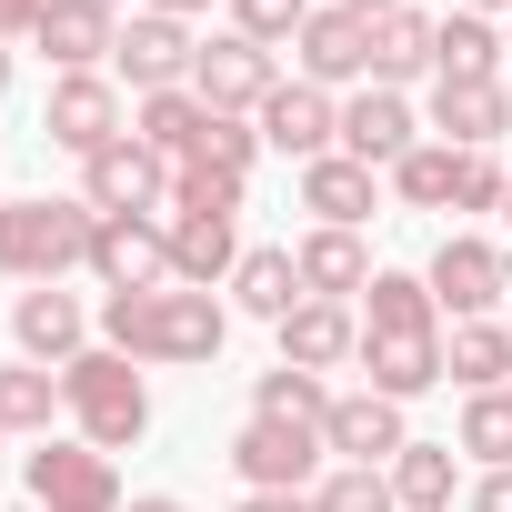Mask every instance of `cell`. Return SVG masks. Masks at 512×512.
I'll return each instance as SVG.
<instances>
[{
  "mask_svg": "<svg viewBox=\"0 0 512 512\" xmlns=\"http://www.w3.org/2000/svg\"><path fill=\"white\" fill-rule=\"evenodd\" d=\"M61 402L81 412V442L91 452H131L141 442V422H151V392H141V372H131V352H81V362H61Z\"/></svg>",
  "mask_w": 512,
  "mask_h": 512,
  "instance_id": "obj_1",
  "label": "cell"
},
{
  "mask_svg": "<svg viewBox=\"0 0 512 512\" xmlns=\"http://www.w3.org/2000/svg\"><path fill=\"white\" fill-rule=\"evenodd\" d=\"M91 231H101L91 201H0V272L61 282L71 262H91Z\"/></svg>",
  "mask_w": 512,
  "mask_h": 512,
  "instance_id": "obj_2",
  "label": "cell"
},
{
  "mask_svg": "<svg viewBox=\"0 0 512 512\" xmlns=\"http://www.w3.org/2000/svg\"><path fill=\"white\" fill-rule=\"evenodd\" d=\"M422 282H432V302H442L452 322H482V312L512 292V251H502V241H472V231H452V241L432 251V272H422Z\"/></svg>",
  "mask_w": 512,
  "mask_h": 512,
  "instance_id": "obj_3",
  "label": "cell"
},
{
  "mask_svg": "<svg viewBox=\"0 0 512 512\" xmlns=\"http://www.w3.org/2000/svg\"><path fill=\"white\" fill-rule=\"evenodd\" d=\"M322 452H332V442H322L312 422H262V412H251V422L231 432V472H241L251 492H302Z\"/></svg>",
  "mask_w": 512,
  "mask_h": 512,
  "instance_id": "obj_4",
  "label": "cell"
},
{
  "mask_svg": "<svg viewBox=\"0 0 512 512\" xmlns=\"http://www.w3.org/2000/svg\"><path fill=\"white\" fill-rule=\"evenodd\" d=\"M31 502L41 512H121V472L91 442H41L31 452Z\"/></svg>",
  "mask_w": 512,
  "mask_h": 512,
  "instance_id": "obj_5",
  "label": "cell"
},
{
  "mask_svg": "<svg viewBox=\"0 0 512 512\" xmlns=\"http://www.w3.org/2000/svg\"><path fill=\"white\" fill-rule=\"evenodd\" d=\"M191 91L211 101V111H251V121H262V101L282 91V71H272V51L262 41H241V31H221V41H201V61H191Z\"/></svg>",
  "mask_w": 512,
  "mask_h": 512,
  "instance_id": "obj_6",
  "label": "cell"
},
{
  "mask_svg": "<svg viewBox=\"0 0 512 512\" xmlns=\"http://www.w3.org/2000/svg\"><path fill=\"white\" fill-rule=\"evenodd\" d=\"M91 272H101V292H171V231L151 211L101 221L91 231Z\"/></svg>",
  "mask_w": 512,
  "mask_h": 512,
  "instance_id": "obj_7",
  "label": "cell"
},
{
  "mask_svg": "<svg viewBox=\"0 0 512 512\" xmlns=\"http://www.w3.org/2000/svg\"><path fill=\"white\" fill-rule=\"evenodd\" d=\"M111 61H121V81L151 101V91H191V61H201V41H191L171 11H141V21L111 41Z\"/></svg>",
  "mask_w": 512,
  "mask_h": 512,
  "instance_id": "obj_8",
  "label": "cell"
},
{
  "mask_svg": "<svg viewBox=\"0 0 512 512\" xmlns=\"http://www.w3.org/2000/svg\"><path fill=\"white\" fill-rule=\"evenodd\" d=\"M41 131L61 141V151H111V141H131L121 131V91L101 81V71H71V81H51V111H41Z\"/></svg>",
  "mask_w": 512,
  "mask_h": 512,
  "instance_id": "obj_9",
  "label": "cell"
},
{
  "mask_svg": "<svg viewBox=\"0 0 512 512\" xmlns=\"http://www.w3.org/2000/svg\"><path fill=\"white\" fill-rule=\"evenodd\" d=\"M81 201H91L101 221L151 211V201H171V161H151L141 141H111V151H91V161H81Z\"/></svg>",
  "mask_w": 512,
  "mask_h": 512,
  "instance_id": "obj_10",
  "label": "cell"
},
{
  "mask_svg": "<svg viewBox=\"0 0 512 512\" xmlns=\"http://www.w3.org/2000/svg\"><path fill=\"white\" fill-rule=\"evenodd\" d=\"M322 442H332L352 472H392L412 432H402V402H382V392H342L332 422H322Z\"/></svg>",
  "mask_w": 512,
  "mask_h": 512,
  "instance_id": "obj_11",
  "label": "cell"
},
{
  "mask_svg": "<svg viewBox=\"0 0 512 512\" xmlns=\"http://www.w3.org/2000/svg\"><path fill=\"white\" fill-rule=\"evenodd\" d=\"M262 141H272V151H292V161L312 171V161H332V141H342V111H332L312 81H282V91L262 101Z\"/></svg>",
  "mask_w": 512,
  "mask_h": 512,
  "instance_id": "obj_12",
  "label": "cell"
},
{
  "mask_svg": "<svg viewBox=\"0 0 512 512\" xmlns=\"http://www.w3.org/2000/svg\"><path fill=\"white\" fill-rule=\"evenodd\" d=\"M292 51H302V81H312V91L362 81V71H372V21H362V11H312Z\"/></svg>",
  "mask_w": 512,
  "mask_h": 512,
  "instance_id": "obj_13",
  "label": "cell"
},
{
  "mask_svg": "<svg viewBox=\"0 0 512 512\" xmlns=\"http://www.w3.org/2000/svg\"><path fill=\"white\" fill-rule=\"evenodd\" d=\"M432 131L452 151H492L512 131V91L502 81H432Z\"/></svg>",
  "mask_w": 512,
  "mask_h": 512,
  "instance_id": "obj_14",
  "label": "cell"
},
{
  "mask_svg": "<svg viewBox=\"0 0 512 512\" xmlns=\"http://www.w3.org/2000/svg\"><path fill=\"white\" fill-rule=\"evenodd\" d=\"M131 141H141L151 161L191 171V161H201V141H211V101H201V91H151V101H141V121H131Z\"/></svg>",
  "mask_w": 512,
  "mask_h": 512,
  "instance_id": "obj_15",
  "label": "cell"
},
{
  "mask_svg": "<svg viewBox=\"0 0 512 512\" xmlns=\"http://www.w3.org/2000/svg\"><path fill=\"white\" fill-rule=\"evenodd\" d=\"M362 372L382 402H412L442 382V332H362Z\"/></svg>",
  "mask_w": 512,
  "mask_h": 512,
  "instance_id": "obj_16",
  "label": "cell"
},
{
  "mask_svg": "<svg viewBox=\"0 0 512 512\" xmlns=\"http://www.w3.org/2000/svg\"><path fill=\"white\" fill-rule=\"evenodd\" d=\"M282 362H302V372L362 362V322H352L342 302H292V312H282Z\"/></svg>",
  "mask_w": 512,
  "mask_h": 512,
  "instance_id": "obj_17",
  "label": "cell"
},
{
  "mask_svg": "<svg viewBox=\"0 0 512 512\" xmlns=\"http://www.w3.org/2000/svg\"><path fill=\"white\" fill-rule=\"evenodd\" d=\"M342 151H352V161H382V171H392L402 151H422V141H412V101L372 81V91L342 111Z\"/></svg>",
  "mask_w": 512,
  "mask_h": 512,
  "instance_id": "obj_18",
  "label": "cell"
},
{
  "mask_svg": "<svg viewBox=\"0 0 512 512\" xmlns=\"http://www.w3.org/2000/svg\"><path fill=\"white\" fill-rule=\"evenodd\" d=\"M11 342H21L31 362H81V302H71L61 282H31L21 312H11Z\"/></svg>",
  "mask_w": 512,
  "mask_h": 512,
  "instance_id": "obj_19",
  "label": "cell"
},
{
  "mask_svg": "<svg viewBox=\"0 0 512 512\" xmlns=\"http://www.w3.org/2000/svg\"><path fill=\"white\" fill-rule=\"evenodd\" d=\"M221 272H241V241H231V221H221V211H171V282L211 292Z\"/></svg>",
  "mask_w": 512,
  "mask_h": 512,
  "instance_id": "obj_20",
  "label": "cell"
},
{
  "mask_svg": "<svg viewBox=\"0 0 512 512\" xmlns=\"http://www.w3.org/2000/svg\"><path fill=\"white\" fill-rule=\"evenodd\" d=\"M31 41H41V51L61 61V81H71V71H91V61H101V51L121 41V31H111V11H91V0H51Z\"/></svg>",
  "mask_w": 512,
  "mask_h": 512,
  "instance_id": "obj_21",
  "label": "cell"
},
{
  "mask_svg": "<svg viewBox=\"0 0 512 512\" xmlns=\"http://www.w3.org/2000/svg\"><path fill=\"white\" fill-rule=\"evenodd\" d=\"M432 81H502V31L482 11H452L432 31Z\"/></svg>",
  "mask_w": 512,
  "mask_h": 512,
  "instance_id": "obj_22",
  "label": "cell"
},
{
  "mask_svg": "<svg viewBox=\"0 0 512 512\" xmlns=\"http://www.w3.org/2000/svg\"><path fill=\"white\" fill-rule=\"evenodd\" d=\"M302 211H322V231H352V221L372 211V161H352V151L312 161V171H302Z\"/></svg>",
  "mask_w": 512,
  "mask_h": 512,
  "instance_id": "obj_23",
  "label": "cell"
},
{
  "mask_svg": "<svg viewBox=\"0 0 512 512\" xmlns=\"http://www.w3.org/2000/svg\"><path fill=\"white\" fill-rule=\"evenodd\" d=\"M221 332H231V312L211 302V292H161V362H211L221 352Z\"/></svg>",
  "mask_w": 512,
  "mask_h": 512,
  "instance_id": "obj_24",
  "label": "cell"
},
{
  "mask_svg": "<svg viewBox=\"0 0 512 512\" xmlns=\"http://www.w3.org/2000/svg\"><path fill=\"white\" fill-rule=\"evenodd\" d=\"M432 31H442V21H422L412 0H402V11H382V21H372V81L402 91L412 71H432Z\"/></svg>",
  "mask_w": 512,
  "mask_h": 512,
  "instance_id": "obj_25",
  "label": "cell"
},
{
  "mask_svg": "<svg viewBox=\"0 0 512 512\" xmlns=\"http://www.w3.org/2000/svg\"><path fill=\"white\" fill-rule=\"evenodd\" d=\"M292 262H302V292H312V302H352V292L372 282V262H362V241H352V231H312Z\"/></svg>",
  "mask_w": 512,
  "mask_h": 512,
  "instance_id": "obj_26",
  "label": "cell"
},
{
  "mask_svg": "<svg viewBox=\"0 0 512 512\" xmlns=\"http://www.w3.org/2000/svg\"><path fill=\"white\" fill-rule=\"evenodd\" d=\"M432 282L422 272H372L362 282V332H432Z\"/></svg>",
  "mask_w": 512,
  "mask_h": 512,
  "instance_id": "obj_27",
  "label": "cell"
},
{
  "mask_svg": "<svg viewBox=\"0 0 512 512\" xmlns=\"http://www.w3.org/2000/svg\"><path fill=\"white\" fill-rule=\"evenodd\" d=\"M442 372H452L462 392H502V372H512V332H502V322H452Z\"/></svg>",
  "mask_w": 512,
  "mask_h": 512,
  "instance_id": "obj_28",
  "label": "cell"
},
{
  "mask_svg": "<svg viewBox=\"0 0 512 512\" xmlns=\"http://www.w3.org/2000/svg\"><path fill=\"white\" fill-rule=\"evenodd\" d=\"M231 292H241V312H262V322H282L292 302H312V292H302V262H292V251H241Z\"/></svg>",
  "mask_w": 512,
  "mask_h": 512,
  "instance_id": "obj_29",
  "label": "cell"
},
{
  "mask_svg": "<svg viewBox=\"0 0 512 512\" xmlns=\"http://www.w3.org/2000/svg\"><path fill=\"white\" fill-rule=\"evenodd\" d=\"M251 412L262 422H332V392H322V372H302V362H282V372H262V392H251Z\"/></svg>",
  "mask_w": 512,
  "mask_h": 512,
  "instance_id": "obj_30",
  "label": "cell"
},
{
  "mask_svg": "<svg viewBox=\"0 0 512 512\" xmlns=\"http://www.w3.org/2000/svg\"><path fill=\"white\" fill-rule=\"evenodd\" d=\"M392 502H402V512H442V502H452V442H402Z\"/></svg>",
  "mask_w": 512,
  "mask_h": 512,
  "instance_id": "obj_31",
  "label": "cell"
},
{
  "mask_svg": "<svg viewBox=\"0 0 512 512\" xmlns=\"http://www.w3.org/2000/svg\"><path fill=\"white\" fill-rule=\"evenodd\" d=\"M101 342L131 362H161V292H111L101 302Z\"/></svg>",
  "mask_w": 512,
  "mask_h": 512,
  "instance_id": "obj_32",
  "label": "cell"
},
{
  "mask_svg": "<svg viewBox=\"0 0 512 512\" xmlns=\"http://www.w3.org/2000/svg\"><path fill=\"white\" fill-rule=\"evenodd\" d=\"M452 171H462V151H452V141H422V151L392 161V191H402L412 211H442V201H452Z\"/></svg>",
  "mask_w": 512,
  "mask_h": 512,
  "instance_id": "obj_33",
  "label": "cell"
},
{
  "mask_svg": "<svg viewBox=\"0 0 512 512\" xmlns=\"http://www.w3.org/2000/svg\"><path fill=\"white\" fill-rule=\"evenodd\" d=\"M51 402H61V382H51L41 362L0 372V432H51Z\"/></svg>",
  "mask_w": 512,
  "mask_h": 512,
  "instance_id": "obj_34",
  "label": "cell"
},
{
  "mask_svg": "<svg viewBox=\"0 0 512 512\" xmlns=\"http://www.w3.org/2000/svg\"><path fill=\"white\" fill-rule=\"evenodd\" d=\"M462 452H482L492 472H512V392H472L462 402Z\"/></svg>",
  "mask_w": 512,
  "mask_h": 512,
  "instance_id": "obj_35",
  "label": "cell"
},
{
  "mask_svg": "<svg viewBox=\"0 0 512 512\" xmlns=\"http://www.w3.org/2000/svg\"><path fill=\"white\" fill-rule=\"evenodd\" d=\"M312 512H402V502H392V472H352V462H342V472L312 492Z\"/></svg>",
  "mask_w": 512,
  "mask_h": 512,
  "instance_id": "obj_36",
  "label": "cell"
},
{
  "mask_svg": "<svg viewBox=\"0 0 512 512\" xmlns=\"http://www.w3.org/2000/svg\"><path fill=\"white\" fill-rule=\"evenodd\" d=\"M231 21H241V41H302V21H312V0H231Z\"/></svg>",
  "mask_w": 512,
  "mask_h": 512,
  "instance_id": "obj_37",
  "label": "cell"
},
{
  "mask_svg": "<svg viewBox=\"0 0 512 512\" xmlns=\"http://www.w3.org/2000/svg\"><path fill=\"white\" fill-rule=\"evenodd\" d=\"M171 211H241V181L231 171H211V161H191V171H171Z\"/></svg>",
  "mask_w": 512,
  "mask_h": 512,
  "instance_id": "obj_38",
  "label": "cell"
},
{
  "mask_svg": "<svg viewBox=\"0 0 512 512\" xmlns=\"http://www.w3.org/2000/svg\"><path fill=\"white\" fill-rule=\"evenodd\" d=\"M251 151H262V121H231V111H211V141H201V161L241 181V171H251Z\"/></svg>",
  "mask_w": 512,
  "mask_h": 512,
  "instance_id": "obj_39",
  "label": "cell"
},
{
  "mask_svg": "<svg viewBox=\"0 0 512 512\" xmlns=\"http://www.w3.org/2000/svg\"><path fill=\"white\" fill-rule=\"evenodd\" d=\"M452 211H502V171H492V151H462V171H452Z\"/></svg>",
  "mask_w": 512,
  "mask_h": 512,
  "instance_id": "obj_40",
  "label": "cell"
},
{
  "mask_svg": "<svg viewBox=\"0 0 512 512\" xmlns=\"http://www.w3.org/2000/svg\"><path fill=\"white\" fill-rule=\"evenodd\" d=\"M41 11H51V0H0V41H11V31H41Z\"/></svg>",
  "mask_w": 512,
  "mask_h": 512,
  "instance_id": "obj_41",
  "label": "cell"
},
{
  "mask_svg": "<svg viewBox=\"0 0 512 512\" xmlns=\"http://www.w3.org/2000/svg\"><path fill=\"white\" fill-rule=\"evenodd\" d=\"M472 512H512V472H482V492H472Z\"/></svg>",
  "mask_w": 512,
  "mask_h": 512,
  "instance_id": "obj_42",
  "label": "cell"
},
{
  "mask_svg": "<svg viewBox=\"0 0 512 512\" xmlns=\"http://www.w3.org/2000/svg\"><path fill=\"white\" fill-rule=\"evenodd\" d=\"M241 512H312V492H251Z\"/></svg>",
  "mask_w": 512,
  "mask_h": 512,
  "instance_id": "obj_43",
  "label": "cell"
},
{
  "mask_svg": "<svg viewBox=\"0 0 512 512\" xmlns=\"http://www.w3.org/2000/svg\"><path fill=\"white\" fill-rule=\"evenodd\" d=\"M332 11H362V21H382V11H402V0H332Z\"/></svg>",
  "mask_w": 512,
  "mask_h": 512,
  "instance_id": "obj_44",
  "label": "cell"
},
{
  "mask_svg": "<svg viewBox=\"0 0 512 512\" xmlns=\"http://www.w3.org/2000/svg\"><path fill=\"white\" fill-rule=\"evenodd\" d=\"M131 512H191V502H171V492H141V502H131Z\"/></svg>",
  "mask_w": 512,
  "mask_h": 512,
  "instance_id": "obj_45",
  "label": "cell"
},
{
  "mask_svg": "<svg viewBox=\"0 0 512 512\" xmlns=\"http://www.w3.org/2000/svg\"><path fill=\"white\" fill-rule=\"evenodd\" d=\"M151 11H171V21H191V11H211V0H151Z\"/></svg>",
  "mask_w": 512,
  "mask_h": 512,
  "instance_id": "obj_46",
  "label": "cell"
},
{
  "mask_svg": "<svg viewBox=\"0 0 512 512\" xmlns=\"http://www.w3.org/2000/svg\"><path fill=\"white\" fill-rule=\"evenodd\" d=\"M0 101H11V51H0Z\"/></svg>",
  "mask_w": 512,
  "mask_h": 512,
  "instance_id": "obj_47",
  "label": "cell"
},
{
  "mask_svg": "<svg viewBox=\"0 0 512 512\" xmlns=\"http://www.w3.org/2000/svg\"><path fill=\"white\" fill-rule=\"evenodd\" d=\"M462 11H512V0H462Z\"/></svg>",
  "mask_w": 512,
  "mask_h": 512,
  "instance_id": "obj_48",
  "label": "cell"
},
{
  "mask_svg": "<svg viewBox=\"0 0 512 512\" xmlns=\"http://www.w3.org/2000/svg\"><path fill=\"white\" fill-rule=\"evenodd\" d=\"M502 221H512V181H502Z\"/></svg>",
  "mask_w": 512,
  "mask_h": 512,
  "instance_id": "obj_49",
  "label": "cell"
},
{
  "mask_svg": "<svg viewBox=\"0 0 512 512\" xmlns=\"http://www.w3.org/2000/svg\"><path fill=\"white\" fill-rule=\"evenodd\" d=\"M91 11H111V0H91Z\"/></svg>",
  "mask_w": 512,
  "mask_h": 512,
  "instance_id": "obj_50",
  "label": "cell"
},
{
  "mask_svg": "<svg viewBox=\"0 0 512 512\" xmlns=\"http://www.w3.org/2000/svg\"><path fill=\"white\" fill-rule=\"evenodd\" d=\"M502 51H512V31H502Z\"/></svg>",
  "mask_w": 512,
  "mask_h": 512,
  "instance_id": "obj_51",
  "label": "cell"
},
{
  "mask_svg": "<svg viewBox=\"0 0 512 512\" xmlns=\"http://www.w3.org/2000/svg\"><path fill=\"white\" fill-rule=\"evenodd\" d=\"M21 512H41V502H21Z\"/></svg>",
  "mask_w": 512,
  "mask_h": 512,
  "instance_id": "obj_52",
  "label": "cell"
}]
</instances>
